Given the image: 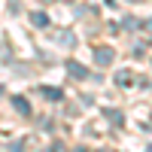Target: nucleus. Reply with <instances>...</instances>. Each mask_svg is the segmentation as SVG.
Here are the masks:
<instances>
[{"instance_id":"nucleus-1","label":"nucleus","mask_w":152,"mask_h":152,"mask_svg":"<svg viewBox=\"0 0 152 152\" xmlns=\"http://www.w3.org/2000/svg\"><path fill=\"white\" fill-rule=\"evenodd\" d=\"M110 61H113V52L110 49H100L97 52V64H110Z\"/></svg>"}]
</instances>
